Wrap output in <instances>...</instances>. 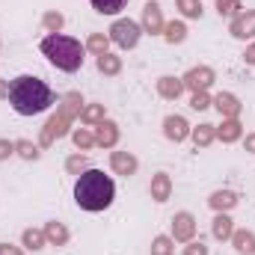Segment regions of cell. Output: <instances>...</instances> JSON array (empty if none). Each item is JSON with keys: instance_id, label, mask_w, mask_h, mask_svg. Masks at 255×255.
Listing matches in <instances>:
<instances>
[{"instance_id": "cell-20", "label": "cell", "mask_w": 255, "mask_h": 255, "mask_svg": "<svg viewBox=\"0 0 255 255\" xmlns=\"http://www.w3.org/2000/svg\"><path fill=\"white\" fill-rule=\"evenodd\" d=\"M217 136H220L223 142H235V139H241V125H238V119H226L223 128H217Z\"/></svg>"}, {"instance_id": "cell-16", "label": "cell", "mask_w": 255, "mask_h": 255, "mask_svg": "<svg viewBox=\"0 0 255 255\" xmlns=\"http://www.w3.org/2000/svg\"><path fill=\"white\" fill-rule=\"evenodd\" d=\"M208 202H211V208H214V211H223V214H226V211H232V208L238 205V196H235L232 190H217Z\"/></svg>"}, {"instance_id": "cell-28", "label": "cell", "mask_w": 255, "mask_h": 255, "mask_svg": "<svg viewBox=\"0 0 255 255\" xmlns=\"http://www.w3.org/2000/svg\"><path fill=\"white\" fill-rule=\"evenodd\" d=\"M71 139H74L77 148H92V145H95V136H92L86 128H77V130L71 133Z\"/></svg>"}, {"instance_id": "cell-11", "label": "cell", "mask_w": 255, "mask_h": 255, "mask_svg": "<svg viewBox=\"0 0 255 255\" xmlns=\"http://www.w3.org/2000/svg\"><path fill=\"white\" fill-rule=\"evenodd\" d=\"M110 163H113V172H119V175H133L136 172V157L128 154V151H113Z\"/></svg>"}, {"instance_id": "cell-23", "label": "cell", "mask_w": 255, "mask_h": 255, "mask_svg": "<svg viewBox=\"0 0 255 255\" xmlns=\"http://www.w3.org/2000/svg\"><path fill=\"white\" fill-rule=\"evenodd\" d=\"M92 6L101 12V15H116L128 6V0H92Z\"/></svg>"}, {"instance_id": "cell-6", "label": "cell", "mask_w": 255, "mask_h": 255, "mask_svg": "<svg viewBox=\"0 0 255 255\" xmlns=\"http://www.w3.org/2000/svg\"><path fill=\"white\" fill-rule=\"evenodd\" d=\"M163 133H166V139L181 142V139L190 133V125H187L184 116H166V119H163Z\"/></svg>"}, {"instance_id": "cell-34", "label": "cell", "mask_w": 255, "mask_h": 255, "mask_svg": "<svg viewBox=\"0 0 255 255\" xmlns=\"http://www.w3.org/2000/svg\"><path fill=\"white\" fill-rule=\"evenodd\" d=\"M68 172H71V175H80V172H86V157H83V154H74V157H68Z\"/></svg>"}, {"instance_id": "cell-10", "label": "cell", "mask_w": 255, "mask_h": 255, "mask_svg": "<svg viewBox=\"0 0 255 255\" xmlns=\"http://www.w3.org/2000/svg\"><path fill=\"white\" fill-rule=\"evenodd\" d=\"M142 27L148 33H160L163 30V15H160V6L157 3H145L142 6Z\"/></svg>"}, {"instance_id": "cell-32", "label": "cell", "mask_w": 255, "mask_h": 255, "mask_svg": "<svg viewBox=\"0 0 255 255\" xmlns=\"http://www.w3.org/2000/svg\"><path fill=\"white\" fill-rule=\"evenodd\" d=\"M151 255H172V238H154Z\"/></svg>"}, {"instance_id": "cell-30", "label": "cell", "mask_w": 255, "mask_h": 255, "mask_svg": "<svg viewBox=\"0 0 255 255\" xmlns=\"http://www.w3.org/2000/svg\"><path fill=\"white\" fill-rule=\"evenodd\" d=\"M217 9H220V15H226V18H238V12H241L244 6H241V0H217Z\"/></svg>"}, {"instance_id": "cell-9", "label": "cell", "mask_w": 255, "mask_h": 255, "mask_svg": "<svg viewBox=\"0 0 255 255\" xmlns=\"http://www.w3.org/2000/svg\"><path fill=\"white\" fill-rule=\"evenodd\" d=\"M211 104H214V107H217L226 119H238V113H241V101H238L232 92H220Z\"/></svg>"}, {"instance_id": "cell-33", "label": "cell", "mask_w": 255, "mask_h": 255, "mask_svg": "<svg viewBox=\"0 0 255 255\" xmlns=\"http://www.w3.org/2000/svg\"><path fill=\"white\" fill-rule=\"evenodd\" d=\"M45 27H48L51 33H60V30H63V15H60V12H48V15H45Z\"/></svg>"}, {"instance_id": "cell-8", "label": "cell", "mask_w": 255, "mask_h": 255, "mask_svg": "<svg viewBox=\"0 0 255 255\" xmlns=\"http://www.w3.org/2000/svg\"><path fill=\"white\" fill-rule=\"evenodd\" d=\"M193 235H196V220H193L190 214H175V220H172V238L175 241H190Z\"/></svg>"}, {"instance_id": "cell-5", "label": "cell", "mask_w": 255, "mask_h": 255, "mask_svg": "<svg viewBox=\"0 0 255 255\" xmlns=\"http://www.w3.org/2000/svg\"><path fill=\"white\" fill-rule=\"evenodd\" d=\"M181 80H184V89H190V92H205V89L214 83V71H211L208 65H199V68H190Z\"/></svg>"}, {"instance_id": "cell-27", "label": "cell", "mask_w": 255, "mask_h": 255, "mask_svg": "<svg viewBox=\"0 0 255 255\" xmlns=\"http://www.w3.org/2000/svg\"><path fill=\"white\" fill-rule=\"evenodd\" d=\"M45 232H36V229H27L24 232V247H30V250H42L45 247Z\"/></svg>"}, {"instance_id": "cell-35", "label": "cell", "mask_w": 255, "mask_h": 255, "mask_svg": "<svg viewBox=\"0 0 255 255\" xmlns=\"http://www.w3.org/2000/svg\"><path fill=\"white\" fill-rule=\"evenodd\" d=\"M190 107H193V110H208V107H211V98H208V92H193Z\"/></svg>"}, {"instance_id": "cell-13", "label": "cell", "mask_w": 255, "mask_h": 255, "mask_svg": "<svg viewBox=\"0 0 255 255\" xmlns=\"http://www.w3.org/2000/svg\"><path fill=\"white\" fill-rule=\"evenodd\" d=\"M65 125H68V116H65L63 110H60V116H54V119L45 125L42 142H45V145H51V142H54V136H63V133H65Z\"/></svg>"}, {"instance_id": "cell-19", "label": "cell", "mask_w": 255, "mask_h": 255, "mask_svg": "<svg viewBox=\"0 0 255 255\" xmlns=\"http://www.w3.org/2000/svg\"><path fill=\"white\" fill-rule=\"evenodd\" d=\"M45 238H48L54 247H63V244H68V229H65L63 223H48V226H45Z\"/></svg>"}, {"instance_id": "cell-1", "label": "cell", "mask_w": 255, "mask_h": 255, "mask_svg": "<svg viewBox=\"0 0 255 255\" xmlns=\"http://www.w3.org/2000/svg\"><path fill=\"white\" fill-rule=\"evenodd\" d=\"M9 104L18 116H36L54 104V92L45 80L33 74H21L9 83Z\"/></svg>"}, {"instance_id": "cell-21", "label": "cell", "mask_w": 255, "mask_h": 255, "mask_svg": "<svg viewBox=\"0 0 255 255\" xmlns=\"http://www.w3.org/2000/svg\"><path fill=\"white\" fill-rule=\"evenodd\" d=\"M190 133H193V142L205 148V145H211V142H214V136H217V128H214V125H199V128H193Z\"/></svg>"}, {"instance_id": "cell-22", "label": "cell", "mask_w": 255, "mask_h": 255, "mask_svg": "<svg viewBox=\"0 0 255 255\" xmlns=\"http://www.w3.org/2000/svg\"><path fill=\"white\" fill-rule=\"evenodd\" d=\"M119 68H122L119 57H113V54H101L98 57V71L101 74H119Z\"/></svg>"}, {"instance_id": "cell-3", "label": "cell", "mask_w": 255, "mask_h": 255, "mask_svg": "<svg viewBox=\"0 0 255 255\" xmlns=\"http://www.w3.org/2000/svg\"><path fill=\"white\" fill-rule=\"evenodd\" d=\"M42 54L57 65L60 71H77L83 65V45L71 36L63 33H51L42 39Z\"/></svg>"}, {"instance_id": "cell-38", "label": "cell", "mask_w": 255, "mask_h": 255, "mask_svg": "<svg viewBox=\"0 0 255 255\" xmlns=\"http://www.w3.org/2000/svg\"><path fill=\"white\" fill-rule=\"evenodd\" d=\"M0 255H21L15 247H9V244H0Z\"/></svg>"}, {"instance_id": "cell-17", "label": "cell", "mask_w": 255, "mask_h": 255, "mask_svg": "<svg viewBox=\"0 0 255 255\" xmlns=\"http://www.w3.org/2000/svg\"><path fill=\"white\" fill-rule=\"evenodd\" d=\"M232 244L241 255H255V235L253 232H232Z\"/></svg>"}, {"instance_id": "cell-36", "label": "cell", "mask_w": 255, "mask_h": 255, "mask_svg": "<svg viewBox=\"0 0 255 255\" xmlns=\"http://www.w3.org/2000/svg\"><path fill=\"white\" fill-rule=\"evenodd\" d=\"M12 151H15V142H9V139H0V160H6Z\"/></svg>"}, {"instance_id": "cell-7", "label": "cell", "mask_w": 255, "mask_h": 255, "mask_svg": "<svg viewBox=\"0 0 255 255\" xmlns=\"http://www.w3.org/2000/svg\"><path fill=\"white\" fill-rule=\"evenodd\" d=\"M232 36L235 39H253L255 36V9H250L247 15H238L232 21Z\"/></svg>"}, {"instance_id": "cell-26", "label": "cell", "mask_w": 255, "mask_h": 255, "mask_svg": "<svg viewBox=\"0 0 255 255\" xmlns=\"http://www.w3.org/2000/svg\"><path fill=\"white\" fill-rule=\"evenodd\" d=\"M80 119L83 122H104V104H89L80 110Z\"/></svg>"}, {"instance_id": "cell-39", "label": "cell", "mask_w": 255, "mask_h": 255, "mask_svg": "<svg viewBox=\"0 0 255 255\" xmlns=\"http://www.w3.org/2000/svg\"><path fill=\"white\" fill-rule=\"evenodd\" d=\"M244 60H247L250 65H255V45H250V51L244 54Z\"/></svg>"}, {"instance_id": "cell-14", "label": "cell", "mask_w": 255, "mask_h": 255, "mask_svg": "<svg viewBox=\"0 0 255 255\" xmlns=\"http://www.w3.org/2000/svg\"><path fill=\"white\" fill-rule=\"evenodd\" d=\"M116 139H119V128L113 122H98V130H95V142L98 145L110 148V145H116Z\"/></svg>"}, {"instance_id": "cell-31", "label": "cell", "mask_w": 255, "mask_h": 255, "mask_svg": "<svg viewBox=\"0 0 255 255\" xmlns=\"http://www.w3.org/2000/svg\"><path fill=\"white\" fill-rule=\"evenodd\" d=\"M15 151H18L24 160H36V157H39V148H36L33 142H27V139H18V142H15Z\"/></svg>"}, {"instance_id": "cell-41", "label": "cell", "mask_w": 255, "mask_h": 255, "mask_svg": "<svg viewBox=\"0 0 255 255\" xmlns=\"http://www.w3.org/2000/svg\"><path fill=\"white\" fill-rule=\"evenodd\" d=\"M247 151H255V133L247 136Z\"/></svg>"}, {"instance_id": "cell-37", "label": "cell", "mask_w": 255, "mask_h": 255, "mask_svg": "<svg viewBox=\"0 0 255 255\" xmlns=\"http://www.w3.org/2000/svg\"><path fill=\"white\" fill-rule=\"evenodd\" d=\"M184 255H208V247H205V244H190V247L184 250Z\"/></svg>"}, {"instance_id": "cell-18", "label": "cell", "mask_w": 255, "mask_h": 255, "mask_svg": "<svg viewBox=\"0 0 255 255\" xmlns=\"http://www.w3.org/2000/svg\"><path fill=\"white\" fill-rule=\"evenodd\" d=\"M232 232H235L232 217H229V214H217V217H214V238H217V241H229Z\"/></svg>"}, {"instance_id": "cell-12", "label": "cell", "mask_w": 255, "mask_h": 255, "mask_svg": "<svg viewBox=\"0 0 255 255\" xmlns=\"http://www.w3.org/2000/svg\"><path fill=\"white\" fill-rule=\"evenodd\" d=\"M169 193H172V181H169V175H166V172H157V175L151 178V199H154V202H166Z\"/></svg>"}, {"instance_id": "cell-29", "label": "cell", "mask_w": 255, "mask_h": 255, "mask_svg": "<svg viewBox=\"0 0 255 255\" xmlns=\"http://www.w3.org/2000/svg\"><path fill=\"white\" fill-rule=\"evenodd\" d=\"M175 3H178V9H181L184 18H199L202 15V3L199 0H175Z\"/></svg>"}, {"instance_id": "cell-4", "label": "cell", "mask_w": 255, "mask_h": 255, "mask_svg": "<svg viewBox=\"0 0 255 255\" xmlns=\"http://www.w3.org/2000/svg\"><path fill=\"white\" fill-rule=\"evenodd\" d=\"M110 42H113V45H119L122 51L133 48V45L139 42V24H136V21H130V18H119V21L110 27Z\"/></svg>"}, {"instance_id": "cell-15", "label": "cell", "mask_w": 255, "mask_h": 255, "mask_svg": "<svg viewBox=\"0 0 255 255\" xmlns=\"http://www.w3.org/2000/svg\"><path fill=\"white\" fill-rule=\"evenodd\" d=\"M157 92L163 95V98H178L181 92H184V80H178V77H160L157 80Z\"/></svg>"}, {"instance_id": "cell-25", "label": "cell", "mask_w": 255, "mask_h": 255, "mask_svg": "<svg viewBox=\"0 0 255 255\" xmlns=\"http://www.w3.org/2000/svg\"><path fill=\"white\" fill-rule=\"evenodd\" d=\"M107 45H110V36H101V33H95V36H89V42H86V48L95 54V57H101V54H107Z\"/></svg>"}, {"instance_id": "cell-2", "label": "cell", "mask_w": 255, "mask_h": 255, "mask_svg": "<svg viewBox=\"0 0 255 255\" xmlns=\"http://www.w3.org/2000/svg\"><path fill=\"white\" fill-rule=\"evenodd\" d=\"M116 196V184L110 175H104L101 169H86L77 175V184H74V202L83 208V211H104L110 208Z\"/></svg>"}, {"instance_id": "cell-40", "label": "cell", "mask_w": 255, "mask_h": 255, "mask_svg": "<svg viewBox=\"0 0 255 255\" xmlns=\"http://www.w3.org/2000/svg\"><path fill=\"white\" fill-rule=\"evenodd\" d=\"M0 98H9V83L6 80H0Z\"/></svg>"}, {"instance_id": "cell-24", "label": "cell", "mask_w": 255, "mask_h": 255, "mask_svg": "<svg viewBox=\"0 0 255 255\" xmlns=\"http://www.w3.org/2000/svg\"><path fill=\"white\" fill-rule=\"evenodd\" d=\"M163 36H166V42H172V45H178V42H184V36H187V30H184V24L181 21H172V24H163Z\"/></svg>"}]
</instances>
